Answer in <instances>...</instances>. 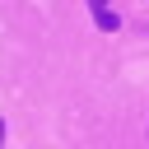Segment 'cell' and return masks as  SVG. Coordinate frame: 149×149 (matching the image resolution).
<instances>
[{"mask_svg": "<svg viewBox=\"0 0 149 149\" xmlns=\"http://www.w3.org/2000/svg\"><path fill=\"white\" fill-rule=\"evenodd\" d=\"M88 9H93V23H98L102 33H116V23H121V19L107 9V0H88Z\"/></svg>", "mask_w": 149, "mask_h": 149, "instance_id": "obj_1", "label": "cell"}, {"mask_svg": "<svg viewBox=\"0 0 149 149\" xmlns=\"http://www.w3.org/2000/svg\"><path fill=\"white\" fill-rule=\"evenodd\" d=\"M0 144H5V121H0Z\"/></svg>", "mask_w": 149, "mask_h": 149, "instance_id": "obj_2", "label": "cell"}]
</instances>
